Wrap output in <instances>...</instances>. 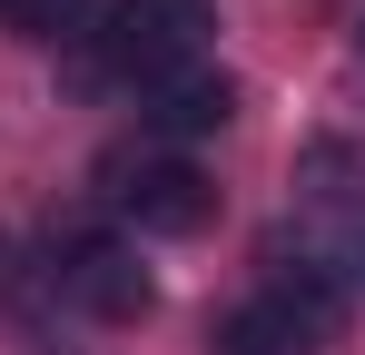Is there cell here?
<instances>
[{
    "instance_id": "6da1fadb",
    "label": "cell",
    "mask_w": 365,
    "mask_h": 355,
    "mask_svg": "<svg viewBox=\"0 0 365 355\" xmlns=\"http://www.w3.org/2000/svg\"><path fill=\"white\" fill-rule=\"evenodd\" d=\"M207 30H217V10H207V0H119V10H109V30H99V50H109L119 79L158 89V79L197 69Z\"/></svg>"
},
{
    "instance_id": "7a4b0ae2",
    "label": "cell",
    "mask_w": 365,
    "mask_h": 355,
    "mask_svg": "<svg viewBox=\"0 0 365 355\" xmlns=\"http://www.w3.org/2000/svg\"><path fill=\"white\" fill-rule=\"evenodd\" d=\"M109 197H119L148 237H197L207 217H217V187L187 168V158H138V168H119V187H109Z\"/></svg>"
},
{
    "instance_id": "3957f363",
    "label": "cell",
    "mask_w": 365,
    "mask_h": 355,
    "mask_svg": "<svg viewBox=\"0 0 365 355\" xmlns=\"http://www.w3.org/2000/svg\"><path fill=\"white\" fill-rule=\"evenodd\" d=\"M69 296L99 316V326H138L148 306H158V287H148V267L128 257V247H109V237H89V247H69Z\"/></svg>"
},
{
    "instance_id": "277c9868",
    "label": "cell",
    "mask_w": 365,
    "mask_h": 355,
    "mask_svg": "<svg viewBox=\"0 0 365 355\" xmlns=\"http://www.w3.org/2000/svg\"><path fill=\"white\" fill-rule=\"evenodd\" d=\"M237 118V79L227 69H178V79H158V99H148V128L158 138H207V128H227Z\"/></svg>"
},
{
    "instance_id": "5b68a950",
    "label": "cell",
    "mask_w": 365,
    "mask_h": 355,
    "mask_svg": "<svg viewBox=\"0 0 365 355\" xmlns=\"http://www.w3.org/2000/svg\"><path fill=\"white\" fill-rule=\"evenodd\" d=\"M326 336L306 326L287 296H257V306H237L227 326H217V355H316Z\"/></svg>"
},
{
    "instance_id": "8992f818",
    "label": "cell",
    "mask_w": 365,
    "mask_h": 355,
    "mask_svg": "<svg viewBox=\"0 0 365 355\" xmlns=\"http://www.w3.org/2000/svg\"><path fill=\"white\" fill-rule=\"evenodd\" d=\"M0 20H10L20 40H69V30L89 20V0H0Z\"/></svg>"
}]
</instances>
